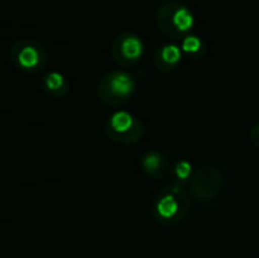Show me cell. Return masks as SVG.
I'll return each mask as SVG.
<instances>
[{"instance_id":"cell-1","label":"cell","mask_w":259,"mask_h":258,"mask_svg":"<svg viewBox=\"0 0 259 258\" xmlns=\"http://www.w3.org/2000/svg\"><path fill=\"white\" fill-rule=\"evenodd\" d=\"M156 23L164 33L171 36H182V33L191 30L194 17L185 6L170 3L158 9Z\"/></svg>"},{"instance_id":"cell-2","label":"cell","mask_w":259,"mask_h":258,"mask_svg":"<svg viewBox=\"0 0 259 258\" xmlns=\"http://www.w3.org/2000/svg\"><path fill=\"white\" fill-rule=\"evenodd\" d=\"M135 91V81L129 73L124 71H112L106 75L100 85L99 94L105 102L118 103L127 100Z\"/></svg>"},{"instance_id":"cell-3","label":"cell","mask_w":259,"mask_h":258,"mask_svg":"<svg viewBox=\"0 0 259 258\" xmlns=\"http://www.w3.org/2000/svg\"><path fill=\"white\" fill-rule=\"evenodd\" d=\"M12 59L23 70H38L46 61V52L36 41L23 40L14 44Z\"/></svg>"},{"instance_id":"cell-4","label":"cell","mask_w":259,"mask_h":258,"mask_svg":"<svg viewBox=\"0 0 259 258\" xmlns=\"http://www.w3.org/2000/svg\"><path fill=\"white\" fill-rule=\"evenodd\" d=\"M108 129L111 137L118 138L123 143H127L140 137L141 126L138 125L137 119L127 111H117L109 117Z\"/></svg>"},{"instance_id":"cell-5","label":"cell","mask_w":259,"mask_h":258,"mask_svg":"<svg viewBox=\"0 0 259 258\" xmlns=\"http://www.w3.org/2000/svg\"><path fill=\"white\" fill-rule=\"evenodd\" d=\"M144 52L143 41L134 33H121L112 44V55L120 64H135Z\"/></svg>"},{"instance_id":"cell-6","label":"cell","mask_w":259,"mask_h":258,"mask_svg":"<svg viewBox=\"0 0 259 258\" xmlns=\"http://www.w3.org/2000/svg\"><path fill=\"white\" fill-rule=\"evenodd\" d=\"M182 192L179 187H171L168 192L159 195L155 210H156V216L159 220L164 222H171V220H178L182 216Z\"/></svg>"},{"instance_id":"cell-7","label":"cell","mask_w":259,"mask_h":258,"mask_svg":"<svg viewBox=\"0 0 259 258\" xmlns=\"http://www.w3.org/2000/svg\"><path fill=\"white\" fill-rule=\"evenodd\" d=\"M181 49L175 44H167L161 47L156 53V59L159 61V65L173 67L181 61Z\"/></svg>"},{"instance_id":"cell-8","label":"cell","mask_w":259,"mask_h":258,"mask_svg":"<svg viewBox=\"0 0 259 258\" xmlns=\"http://www.w3.org/2000/svg\"><path fill=\"white\" fill-rule=\"evenodd\" d=\"M164 167V158L158 152H149L143 158V169L149 175H158Z\"/></svg>"},{"instance_id":"cell-9","label":"cell","mask_w":259,"mask_h":258,"mask_svg":"<svg viewBox=\"0 0 259 258\" xmlns=\"http://www.w3.org/2000/svg\"><path fill=\"white\" fill-rule=\"evenodd\" d=\"M44 87L50 93H59L61 90L67 88V84H65V79L61 73L52 71L44 78Z\"/></svg>"},{"instance_id":"cell-10","label":"cell","mask_w":259,"mask_h":258,"mask_svg":"<svg viewBox=\"0 0 259 258\" xmlns=\"http://www.w3.org/2000/svg\"><path fill=\"white\" fill-rule=\"evenodd\" d=\"M191 173H193V169H191V164L188 161L182 160L175 166V175L181 182H185L187 179H190Z\"/></svg>"},{"instance_id":"cell-11","label":"cell","mask_w":259,"mask_h":258,"mask_svg":"<svg viewBox=\"0 0 259 258\" xmlns=\"http://www.w3.org/2000/svg\"><path fill=\"white\" fill-rule=\"evenodd\" d=\"M182 49L187 52V53H196L202 49V41L194 36V35H188L184 38V43H182Z\"/></svg>"},{"instance_id":"cell-12","label":"cell","mask_w":259,"mask_h":258,"mask_svg":"<svg viewBox=\"0 0 259 258\" xmlns=\"http://www.w3.org/2000/svg\"><path fill=\"white\" fill-rule=\"evenodd\" d=\"M255 132H258V135H259V125L255 128Z\"/></svg>"}]
</instances>
